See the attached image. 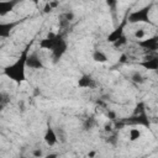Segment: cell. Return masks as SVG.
<instances>
[{"mask_svg": "<svg viewBox=\"0 0 158 158\" xmlns=\"http://www.w3.org/2000/svg\"><path fill=\"white\" fill-rule=\"evenodd\" d=\"M28 51H30V44L22 51V53L20 54V57L14 63H11V64H9V65H6L4 68V74L9 79H11L12 81H15L16 84H21L26 79L25 68L27 67L26 65V62H27V57H28Z\"/></svg>", "mask_w": 158, "mask_h": 158, "instance_id": "cell-1", "label": "cell"}, {"mask_svg": "<svg viewBox=\"0 0 158 158\" xmlns=\"http://www.w3.org/2000/svg\"><path fill=\"white\" fill-rule=\"evenodd\" d=\"M152 9V4H148L138 10H133L127 15V22L130 23H148V25H153V22L149 19V11Z\"/></svg>", "mask_w": 158, "mask_h": 158, "instance_id": "cell-2", "label": "cell"}, {"mask_svg": "<svg viewBox=\"0 0 158 158\" xmlns=\"http://www.w3.org/2000/svg\"><path fill=\"white\" fill-rule=\"evenodd\" d=\"M67 42H65V40L60 36L59 37V40H58V42L56 43V46H54V48L51 51L52 52V58H53V62L54 63H57L62 57H63V54L67 52Z\"/></svg>", "mask_w": 158, "mask_h": 158, "instance_id": "cell-3", "label": "cell"}, {"mask_svg": "<svg viewBox=\"0 0 158 158\" xmlns=\"http://www.w3.org/2000/svg\"><path fill=\"white\" fill-rule=\"evenodd\" d=\"M127 23V16L123 19V21L115 28V30H112L110 33H109V36H107V42H110V43H112V44H115L120 38H122L123 37V28H125V25Z\"/></svg>", "mask_w": 158, "mask_h": 158, "instance_id": "cell-4", "label": "cell"}, {"mask_svg": "<svg viewBox=\"0 0 158 158\" xmlns=\"http://www.w3.org/2000/svg\"><path fill=\"white\" fill-rule=\"evenodd\" d=\"M26 65L28 68H31V69H43L44 68V64H43L41 57L38 56V52L37 51H33L32 53L28 54Z\"/></svg>", "mask_w": 158, "mask_h": 158, "instance_id": "cell-5", "label": "cell"}, {"mask_svg": "<svg viewBox=\"0 0 158 158\" xmlns=\"http://www.w3.org/2000/svg\"><path fill=\"white\" fill-rule=\"evenodd\" d=\"M59 35H56V33H48L47 35V37L46 38H43V40H41V42H40V47L42 48V49H49V51H52L53 48H54V46H56V43L58 42V40H59Z\"/></svg>", "mask_w": 158, "mask_h": 158, "instance_id": "cell-6", "label": "cell"}, {"mask_svg": "<svg viewBox=\"0 0 158 158\" xmlns=\"http://www.w3.org/2000/svg\"><path fill=\"white\" fill-rule=\"evenodd\" d=\"M43 141H44V142H46V144H47V146H49V147H52V146L57 144V143H58V141H59L57 132L54 131V128H53L51 125H48V126H47V128H46V131H44Z\"/></svg>", "mask_w": 158, "mask_h": 158, "instance_id": "cell-7", "label": "cell"}, {"mask_svg": "<svg viewBox=\"0 0 158 158\" xmlns=\"http://www.w3.org/2000/svg\"><path fill=\"white\" fill-rule=\"evenodd\" d=\"M138 46L149 52H156L158 51V36H152L149 38L141 40L138 41Z\"/></svg>", "mask_w": 158, "mask_h": 158, "instance_id": "cell-8", "label": "cell"}, {"mask_svg": "<svg viewBox=\"0 0 158 158\" xmlns=\"http://www.w3.org/2000/svg\"><path fill=\"white\" fill-rule=\"evenodd\" d=\"M127 123H131V125H138V126H144V127H149V120L144 114H139V115H133L132 117H130L127 120Z\"/></svg>", "mask_w": 158, "mask_h": 158, "instance_id": "cell-9", "label": "cell"}, {"mask_svg": "<svg viewBox=\"0 0 158 158\" xmlns=\"http://www.w3.org/2000/svg\"><path fill=\"white\" fill-rule=\"evenodd\" d=\"M78 86L83 88V89H91L96 86V81L95 79H93L90 75L88 74H83L79 79H78Z\"/></svg>", "mask_w": 158, "mask_h": 158, "instance_id": "cell-10", "label": "cell"}, {"mask_svg": "<svg viewBox=\"0 0 158 158\" xmlns=\"http://www.w3.org/2000/svg\"><path fill=\"white\" fill-rule=\"evenodd\" d=\"M139 65H142L143 68L148 69V70H158V56H153V57H147L144 58Z\"/></svg>", "mask_w": 158, "mask_h": 158, "instance_id": "cell-11", "label": "cell"}, {"mask_svg": "<svg viewBox=\"0 0 158 158\" xmlns=\"http://www.w3.org/2000/svg\"><path fill=\"white\" fill-rule=\"evenodd\" d=\"M20 23V21H14V22H1L0 23V37L1 38H5L10 35L11 30L17 26Z\"/></svg>", "mask_w": 158, "mask_h": 158, "instance_id": "cell-12", "label": "cell"}, {"mask_svg": "<svg viewBox=\"0 0 158 158\" xmlns=\"http://www.w3.org/2000/svg\"><path fill=\"white\" fill-rule=\"evenodd\" d=\"M17 4L19 1H0V15L4 16L9 11H11L14 6H16Z\"/></svg>", "mask_w": 158, "mask_h": 158, "instance_id": "cell-13", "label": "cell"}, {"mask_svg": "<svg viewBox=\"0 0 158 158\" xmlns=\"http://www.w3.org/2000/svg\"><path fill=\"white\" fill-rule=\"evenodd\" d=\"M93 60L94 62H96V63H105V62H107V56H106V53H104L102 51H100V49H95L94 52H93Z\"/></svg>", "mask_w": 158, "mask_h": 158, "instance_id": "cell-14", "label": "cell"}, {"mask_svg": "<svg viewBox=\"0 0 158 158\" xmlns=\"http://www.w3.org/2000/svg\"><path fill=\"white\" fill-rule=\"evenodd\" d=\"M141 137V131L138 130V128H130V131H128V138H130V141H137L138 138Z\"/></svg>", "mask_w": 158, "mask_h": 158, "instance_id": "cell-15", "label": "cell"}, {"mask_svg": "<svg viewBox=\"0 0 158 158\" xmlns=\"http://www.w3.org/2000/svg\"><path fill=\"white\" fill-rule=\"evenodd\" d=\"M131 80H132L133 83H136V84H142V83H144V78H143V77H142V74H141V73H138V72H136V73H133V74H132Z\"/></svg>", "mask_w": 158, "mask_h": 158, "instance_id": "cell-16", "label": "cell"}, {"mask_svg": "<svg viewBox=\"0 0 158 158\" xmlns=\"http://www.w3.org/2000/svg\"><path fill=\"white\" fill-rule=\"evenodd\" d=\"M95 126V120L94 118H86L85 121H84V123H83V128L85 130V131H89V130H91L93 127Z\"/></svg>", "mask_w": 158, "mask_h": 158, "instance_id": "cell-17", "label": "cell"}, {"mask_svg": "<svg viewBox=\"0 0 158 158\" xmlns=\"http://www.w3.org/2000/svg\"><path fill=\"white\" fill-rule=\"evenodd\" d=\"M146 112V109H144V104L143 102H138L135 107V112L133 115H139V114H144Z\"/></svg>", "mask_w": 158, "mask_h": 158, "instance_id": "cell-18", "label": "cell"}, {"mask_svg": "<svg viewBox=\"0 0 158 158\" xmlns=\"http://www.w3.org/2000/svg\"><path fill=\"white\" fill-rule=\"evenodd\" d=\"M135 38L136 40H138V41H141V40H144V36H146V32H144V30L143 28H139V30H137L136 32H135Z\"/></svg>", "mask_w": 158, "mask_h": 158, "instance_id": "cell-19", "label": "cell"}, {"mask_svg": "<svg viewBox=\"0 0 158 158\" xmlns=\"http://www.w3.org/2000/svg\"><path fill=\"white\" fill-rule=\"evenodd\" d=\"M106 116H107L110 120H116V114H115L114 111H111V110H109V111L106 112Z\"/></svg>", "mask_w": 158, "mask_h": 158, "instance_id": "cell-20", "label": "cell"}, {"mask_svg": "<svg viewBox=\"0 0 158 158\" xmlns=\"http://www.w3.org/2000/svg\"><path fill=\"white\" fill-rule=\"evenodd\" d=\"M125 43H126V40H125V36H123V37H122V38H120V40H118L114 46H115V47H120V46H122V44H125Z\"/></svg>", "mask_w": 158, "mask_h": 158, "instance_id": "cell-21", "label": "cell"}, {"mask_svg": "<svg viewBox=\"0 0 158 158\" xmlns=\"http://www.w3.org/2000/svg\"><path fill=\"white\" fill-rule=\"evenodd\" d=\"M33 156L36 157V158H40V157H42V151L38 148V149H36V151H33Z\"/></svg>", "mask_w": 158, "mask_h": 158, "instance_id": "cell-22", "label": "cell"}, {"mask_svg": "<svg viewBox=\"0 0 158 158\" xmlns=\"http://www.w3.org/2000/svg\"><path fill=\"white\" fill-rule=\"evenodd\" d=\"M44 158H58V154L57 153H49V154L44 156Z\"/></svg>", "mask_w": 158, "mask_h": 158, "instance_id": "cell-23", "label": "cell"}, {"mask_svg": "<svg viewBox=\"0 0 158 158\" xmlns=\"http://www.w3.org/2000/svg\"><path fill=\"white\" fill-rule=\"evenodd\" d=\"M107 142H110V143H112V144H115V143H116V137H115V136H111V137H109V139H107Z\"/></svg>", "mask_w": 158, "mask_h": 158, "instance_id": "cell-24", "label": "cell"}, {"mask_svg": "<svg viewBox=\"0 0 158 158\" xmlns=\"http://www.w3.org/2000/svg\"><path fill=\"white\" fill-rule=\"evenodd\" d=\"M157 73H158V70H157Z\"/></svg>", "mask_w": 158, "mask_h": 158, "instance_id": "cell-25", "label": "cell"}]
</instances>
